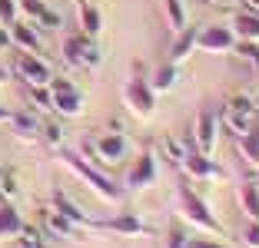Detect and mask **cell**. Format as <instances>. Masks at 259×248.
Segmentation results:
<instances>
[{
  "label": "cell",
  "instance_id": "cell-4",
  "mask_svg": "<svg viewBox=\"0 0 259 248\" xmlns=\"http://www.w3.org/2000/svg\"><path fill=\"white\" fill-rule=\"evenodd\" d=\"M196 50L213 53V56H226L229 50H236V33H233V27L209 23V27L196 30Z\"/></svg>",
  "mask_w": 259,
  "mask_h": 248
},
{
  "label": "cell",
  "instance_id": "cell-37",
  "mask_svg": "<svg viewBox=\"0 0 259 248\" xmlns=\"http://www.w3.org/2000/svg\"><path fill=\"white\" fill-rule=\"evenodd\" d=\"M243 245L246 248H259V222H249L243 228Z\"/></svg>",
  "mask_w": 259,
  "mask_h": 248
},
{
  "label": "cell",
  "instance_id": "cell-30",
  "mask_svg": "<svg viewBox=\"0 0 259 248\" xmlns=\"http://www.w3.org/2000/svg\"><path fill=\"white\" fill-rule=\"evenodd\" d=\"M163 152H166V156L173 159L176 165H180L186 156H190V149L183 146V139H176V136H166V139H163Z\"/></svg>",
  "mask_w": 259,
  "mask_h": 248
},
{
  "label": "cell",
  "instance_id": "cell-23",
  "mask_svg": "<svg viewBox=\"0 0 259 248\" xmlns=\"http://www.w3.org/2000/svg\"><path fill=\"white\" fill-rule=\"evenodd\" d=\"M176 80H180V67L176 63H166V67L156 70V76H153V93H166L176 86Z\"/></svg>",
  "mask_w": 259,
  "mask_h": 248
},
{
  "label": "cell",
  "instance_id": "cell-2",
  "mask_svg": "<svg viewBox=\"0 0 259 248\" xmlns=\"http://www.w3.org/2000/svg\"><path fill=\"white\" fill-rule=\"evenodd\" d=\"M180 212H183V215L190 218L193 225L206 228L209 235H216V238L223 235V225L216 222V215L209 212V205H206V202L196 196V192H193L190 185H180Z\"/></svg>",
  "mask_w": 259,
  "mask_h": 248
},
{
  "label": "cell",
  "instance_id": "cell-28",
  "mask_svg": "<svg viewBox=\"0 0 259 248\" xmlns=\"http://www.w3.org/2000/svg\"><path fill=\"white\" fill-rule=\"evenodd\" d=\"M30 103L40 113H54V96H50L47 86H30Z\"/></svg>",
  "mask_w": 259,
  "mask_h": 248
},
{
  "label": "cell",
  "instance_id": "cell-20",
  "mask_svg": "<svg viewBox=\"0 0 259 248\" xmlns=\"http://www.w3.org/2000/svg\"><path fill=\"white\" fill-rule=\"evenodd\" d=\"M233 33L236 40H259V14H249V10L233 14Z\"/></svg>",
  "mask_w": 259,
  "mask_h": 248
},
{
  "label": "cell",
  "instance_id": "cell-18",
  "mask_svg": "<svg viewBox=\"0 0 259 248\" xmlns=\"http://www.w3.org/2000/svg\"><path fill=\"white\" fill-rule=\"evenodd\" d=\"M193 50H196V27H186V30L176 33L173 46H169V60L166 63H176V67H180V63H183Z\"/></svg>",
  "mask_w": 259,
  "mask_h": 248
},
{
  "label": "cell",
  "instance_id": "cell-33",
  "mask_svg": "<svg viewBox=\"0 0 259 248\" xmlns=\"http://www.w3.org/2000/svg\"><path fill=\"white\" fill-rule=\"evenodd\" d=\"M33 23H37V27H47V30H57V27H60V23H63V17L57 14V10L44 7V14H40V17H37V20H33Z\"/></svg>",
  "mask_w": 259,
  "mask_h": 248
},
{
  "label": "cell",
  "instance_id": "cell-22",
  "mask_svg": "<svg viewBox=\"0 0 259 248\" xmlns=\"http://www.w3.org/2000/svg\"><path fill=\"white\" fill-rule=\"evenodd\" d=\"M163 10H166V23H169V30L180 33L190 27V17H186V7H183V0H163Z\"/></svg>",
  "mask_w": 259,
  "mask_h": 248
},
{
  "label": "cell",
  "instance_id": "cell-19",
  "mask_svg": "<svg viewBox=\"0 0 259 248\" xmlns=\"http://www.w3.org/2000/svg\"><path fill=\"white\" fill-rule=\"evenodd\" d=\"M236 199H239V209L246 212L249 222H259V185L256 182H243L236 189Z\"/></svg>",
  "mask_w": 259,
  "mask_h": 248
},
{
  "label": "cell",
  "instance_id": "cell-40",
  "mask_svg": "<svg viewBox=\"0 0 259 248\" xmlns=\"http://www.w3.org/2000/svg\"><path fill=\"white\" fill-rule=\"evenodd\" d=\"M10 119H14V113H10L7 106H0V122H10Z\"/></svg>",
  "mask_w": 259,
  "mask_h": 248
},
{
  "label": "cell",
  "instance_id": "cell-32",
  "mask_svg": "<svg viewBox=\"0 0 259 248\" xmlns=\"http://www.w3.org/2000/svg\"><path fill=\"white\" fill-rule=\"evenodd\" d=\"M44 0H17V14H23V17H30V20H37L40 14H44Z\"/></svg>",
  "mask_w": 259,
  "mask_h": 248
},
{
  "label": "cell",
  "instance_id": "cell-43",
  "mask_svg": "<svg viewBox=\"0 0 259 248\" xmlns=\"http://www.w3.org/2000/svg\"><path fill=\"white\" fill-rule=\"evenodd\" d=\"M4 80H10V70L4 67V60H0V83H4Z\"/></svg>",
  "mask_w": 259,
  "mask_h": 248
},
{
  "label": "cell",
  "instance_id": "cell-44",
  "mask_svg": "<svg viewBox=\"0 0 259 248\" xmlns=\"http://www.w3.org/2000/svg\"><path fill=\"white\" fill-rule=\"evenodd\" d=\"M4 175H7V169H4V165H0V179H4Z\"/></svg>",
  "mask_w": 259,
  "mask_h": 248
},
{
  "label": "cell",
  "instance_id": "cell-5",
  "mask_svg": "<svg viewBox=\"0 0 259 248\" xmlns=\"http://www.w3.org/2000/svg\"><path fill=\"white\" fill-rule=\"evenodd\" d=\"M63 60L80 67V70H93V67H100V50L83 33H80V37H67L63 40Z\"/></svg>",
  "mask_w": 259,
  "mask_h": 248
},
{
  "label": "cell",
  "instance_id": "cell-13",
  "mask_svg": "<svg viewBox=\"0 0 259 248\" xmlns=\"http://www.w3.org/2000/svg\"><path fill=\"white\" fill-rule=\"evenodd\" d=\"M10 37H14V46H17V50H27V53H37V50H40L37 23L14 20V23H10Z\"/></svg>",
  "mask_w": 259,
  "mask_h": 248
},
{
  "label": "cell",
  "instance_id": "cell-3",
  "mask_svg": "<svg viewBox=\"0 0 259 248\" xmlns=\"http://www.w3.org/2000/svg\"><path fill=\"white\" fill-rule=\"evenodd\" d=\"M123 103H126V109L133 116L146 119V116H153V109H156V93H153V86L143 76H133V80L123 86Z\"/></svg>",
  "mask_w": 259,
  "mask_h": 248
},
{
  "label": "cell",
  "instance_id": "cell-46",
  "mask_svg": "<svg viewBox=\"0 0 259 248\" xmlns=\"http://www.w3.org/2000/svg\"><path fill=\"white\" fill-rule=\"evenodd\" d=\"M0 202H4V199H0Z\"/></svg>",
  "mask_w": 259,
  "mask_h": 248
},
{
  "label": "cell",
  "instance_id": "cell-38",
  "mask_svg": "<svg viewBox=\"0 0 259 248\" xmlns=\"http://www.w3.org/2000/svg\"><path fill=\"white\" fill-rule=\"evenodd\" d=\"M10 46H14V37H10V27H7V23H0V53H4V50H10Z\"/></svg>",
  "mask_w": 259,
  "mask_h": 248
},
{
  "label": "cell",
  "instance_id": "cell-25",
  "mask_svg": "<svg viewBox=\"0 0 259 248\" xmlns=\"http://www.w3.org/2000/svg\"><path fill=\"white\" fill-rule=\"evenodd\" d=\"M20 248H47V232L23 222V228H20Z\"/></svg>",
  "mask_w": 259,
  "mask_h": 248
},
{
  "label": "cell",
  "instance_id": "cell-26",
  "mask_svg": "<svg viewBox=\"0 0 259 248\" xmlns=\"http://www.w3.org/2000/svg\"><path fill=\"white\" fill-rule=\"evenodd\" d=\"M236 149H239V156H243L249 165H259V139L252 133L249 136H239V139H236Z\"/></svg>",
  "mask_w": 259,
  "mask_h": 248
},
{
  "label": "cell",
  "instance_id": "cell-15",
  "mask_svg": "<svg viewBox=\"0 0 259 248\" xmlns=\"http://www.w3.org/2000/svg\"><path fill=\"white\" fill-rule=\"evenodd\" d=\"M76 14H80V27H83V37H100L103 30V14L100 7H93L90 0H76Z\"/></svg>",
  "mask_w": 259,
  "mask_h": 248
},
{
  "label": "cell",
  "instance_id": "cell-21",
  "mask_svg": "<svg viewBox=\"0 0 259 248\" xmlns=\"http://www.w3.org/2000/svg\"><path fill=\"white\" fill-rule=\"evenodd\" d=\"M54 209H57V212H63V215H67L70 222H73V225H83V228H97V222H93V218L87 215V212L80 209V205H73V202H70L67 196H54Z\"/></svg>",
  "mask_w": 259,
  "mask_h": 248
},
{
  "label": "cell",
  "instance_id": "cell-11",
  "mask_svg": "<svg viewBox=\"0 0 259 248\" xmlns=\"http://www.w3.org/2000/svg\"><path fill=\"white\" fill-rule=\"evenodd\" d=\"M40 222H44V228H47V238H50V235H54V238H76V225L63 212H57L54 205L40 212Z\"/></svg>",
  "mask_w": 259,
  "mask_h": 248
},
{
  "label": "cell",
  "instance_id": "cell-24",
  "mask_svg": "<svg viewBox=\"0 0 259 248\" xmlns=\"http://www.w3.org/2000/svg\"><path fill=\"white\" fill-rule=\"evenodd\" d=\"M40 136H44V143L50 146V149H63V126L57 119H47V122H40Z\"/></svg>",
  "mask_w": 259,
  "mask_h": 248
},
{
  "label": "cell",
  "instance_id": "cell-27",
  "mask_svg": "<svg viewBox=\"0 0 259 248\" xmlns=\"http://www.w3.org/2000/svg\"><path fill=\"white\" fill-rule=\"evenodd\" d=\"M10 122H14V129H17V133H23V136H37L40 133V119L33 113H14V119H10Z\"/></svg>",
  "mask_w": 259,
  "mask_h": 248
},
{
  "label": "cell",
  "instance_id": "cell-10",
  "mask_svg": "<svg viewBox=\"0 0 259 248\" xmlns=\"http://www.w3.org/2000/svg\"><path fill=\"white\" fill-rule=\"evenodd\" d=\"M216 129H220V119H216V113H209V109H203V113L196 116V126H193V139H196V149L199 152H213L216 146Z\"/></svg>",
  "mask_w": 259,
  "mask_h": 248
},
{
  "label": "cell",
  "instance_id": "cell-42",
  "mask_svg": "<svg viewBox=\"0 0 259 248\" xmlns=\"http://www.w3.org/2000/svg\"><path fill=\"white\" fill-rule=\"evenodd\" d=\"M203 4H209V7H229V0H203Z\"/></svg>",
  "mask_w": 259,
  "mask_h": 248
},
{
  "label": "cell",
  "instance_id": "cell-35",
  "mask_svg": "<svg viewBox=\"0 0 259 248\" xmlns=\"http://www.w3.org/2000/svg\"><path fill=\"white\" fill-rule=\"evenodd\" d=\"M0 199H4V202H14V199H17V179L10 172L0 179Z\"/></svg>",
  "mask_w": 259,
  "mask_h": 248
},
{
  "label": "cell",
  "instance_id": "cell-6",
  "mask_svg": "<svg viewBox=\"0 0 259 248\" xmlns=\"http://www.w3.org/2000/svg\"><path fill=\"white\" fill-rule=\"evenodd\" d=\"M14 73L20 76L27 86H47L50 83V67H47V60H40L37 53H27V50H20L17 53V60H14Z\"/></svg>",
  "mask_w": 259,
  "mask_h": 248
},
{
  "label": "cell",
  "instance_id": "cell-8",
  "mask_svg": "<svg viewBox=\"0 0 259 248\" xmlns=\"http://www.w3.org/2000/svg\"><path fill=\"white\" fill-rule=\"evenodd\" d=\"M180 169H183L190 179H199V182H220L223 179V169L206 156V152H190V156L180 162Z\"/></svg>",
  "mask_w": 259,
  "mask_h": 248
},
{
  "label": "cell",
  "instance_id": "cell-9",
  "mask_svg": "<svg viewBox=\"0 0 259 248\" xmlns=\"http://www.w3.org/2000/svg\"><path fill=\"white\" fill-rule=\"evenodd\" d=\"M153 182H156V159H153V152H143L137 162L130 165V172H126V189L140 192V189L153 185Z\"/></svg>",
  "mask_w": 259,
  "mask_h": 248
},
{
  "label": "cell",
  "instance_id": "cell-1",
  "mask_svg": "<svg viewBox=\"0 0 259 248\" xmlns=\"http://www.w3.org/2000/svg\"><path fill=\"white\" fill-rule=\"evenodd\" d=\"M63 165H67V169H70V172L76 175V179H83L87 185H90L93 192H97V196L103 199V202L116 205V202H120V199H123V196H120V189H116L113 182L107 179V175H100V172H97V169H93L90 162H87L83 156H73V152H67V156H63Z\"/></svg>",
  "mask_w": 259,
  "mask_h": 248
},
{
  "label": "cell",
  "instance_id": "cell-7",
  "mask_svg": "<svg viewBox=\"0 0 259 248\" xmlns=\"http://www.w3.org/2000/svg\"><path fill=\"white\" fill-rule=\"evenodd\" d=\"M126 149H130V139L123 133H107V136H100V139L90 143V152L97 156V162H103V165H116L126 156Z\"/></svg>",
  "mask_w": 259,
  "mask_h": 248
},
{
  "label": "cell",
  "instance_id": "cell-41",
  "mask_svg": "<svg viewBox=\"0 0 259 248\" xmlns=\"http://www.w3.org/2000/svg\"><path fill=\"white\" fill-rule=\"evenodd\" d=\"M246 4V10H249V14H259V0H243Z\"/></svg>",
  "mask_w": 259,
  "mask_h": 248
},
{
  "label": "cell",
  "instance_id": "cell-31",
  "mask_svg": "<svg viewBox=\"0 0 259 248\" xmlns=\"http://www.w3.org/2000/svg\"><path fill=\"white\" fill-rule=\"evenodd\" d=\"M236 53L243 60H249L259 73V40H236Z\"/></svg>",
  "mask_w": 259,
  "mask_h": 248
},
{
  "label": "cell",
  "instance_id": "cell-14",
  "mask_svg": "<svg viewBox=\"0 0 259 248\" xmlns=\"http://www.w3.org/2000/svg\"><path fill=\"white\" fill-rule=\"evenodd\" d=\"M97 228L126 235V238H140V235H146V225L140 222L137 215H116V218H110V222H97Z\"/></svg>",
  "mask_w": 259,
  "mask_h": 248
},
{
  "label": "cell",
  "instance_id": "cell-12",
  "mask_svg": "<svg viewBox=\"0 0 259 248\" xmlns=\"http://www.w3.org/2000/svg\"><path fill=\"white\" fill-rule=\"evenodd\" d=\"M54 96V113L63 116V119H76V116H83V93L76 90H60V93H50Z\"/></svg>",
  "mask_w": 259,
  "mask_h": 248
},
{
  "label": "cell",
  "instance_id": "cell-39",
  "mask_svg": "<svg viewBox=\"0 0 259 248\" xmlns=\"http://www.w3.org/2000/svg\"><path fill=\"white\" fill-rule=\"evenodd\" d=\"M190 248H223L220 241H209V238H190Z\"/></svg>",
  "mask_w": 259,
  "mask_h": 248
},
{
  "label": "cell",
  "instance_id": "cell-36",
  "mask_svg": "<svg viewBox=\"0 0 259 248\" xmlns=\"http://www.w3.org/2000/svg\"><path fill=\"white\" fill-rule=\"evenodd\" d=\"M17 20V0H0V23H14Z\"/></svg>",
  "mask_w": 259,
  "mask_h": 248
},
{
  "label": "cell",
  "instance_id": "cell-34",
  "mask_svg": "<svg viewBox=\"0 0 259 248\" xmlns=\"http://www.w3.org/2000/svg\"><path fill=\"white\" fill-rule=\"evenodd\" d=\"M166 248H190V235H186L180 225H169V241H166Z\"/></svg>",
  "mask_w": 259,
  "mask_h": 248
},
{
  "label": "cell",
  "instance_id": "cell-17",
  "mask_svg": "<svg viewBox=\"0 0 259 248\" xmlns=\"http://www.w3.org/2000/svg\"><path fill=\"white\" fill-rule=\"evenodd\" d=\"M20 228H23V218L14 209V202H0V241L20 238Z\"/></svg>",
  "mask_w": 259,
  "mask_h": 248
},
{
  "label": "cell",
  "instance_id": "cell-45",
  "mask_svg": "<svg viewBox=\"0 0 259 248\" xmlns=\"http://www.w3.org/2000/svg\"><path fill=\"white\" fill-rule=\"evenodd\" d=\"M256 182H259V165H256Z\"/></svg>",
  "mask_w": 259,
  "mask_h": 248
},
{
  "label": "cell",
  "instance_id": "cell-29",
  "mask_svg": "<svg viewBox=\"0 0 259 248\" xmlns=\"http://www.w3.org/2000/svg\"><path fill=\"white\" fill-rule=\"evenodd\" d=\"M226 106H229V109H236V113H249V116H256V99H252L249 93H233V96L226 99Z\"/></svg>",
  "mask_w": 259,
  "mask_h": 248
},
{
  "label": "cell",
  "instance_id": "cell-16",
  "mask_svg": "<svg viewBox=\"0 0 259 248\" xmlns=\"http://www.w3.org/2000/svg\"><path fill=\"white\" fill-rule=\"evenodd\" d=\"M223 126L229 129V136H233V139H239V136H249L252 129H256V116H249V113H236V109L223 106Z\"/></svg>",
  "mask_w": 259,
  "mask_h": 248
}]
</instances>
